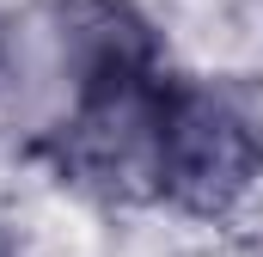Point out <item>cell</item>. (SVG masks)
<instances>
[{
	"mask_svg": "<svg viewBox=\"0 0 263 257\" xmlns=\"http://www.w3.org/2000/svg\"><path fill=\"white\" fill-rule=\"evenodd\" d=\"M263 172V128L196 80H165L153 123V196L184 214H227Z\"/></svg>",
	"mask_w": 263,
	"mask_h": 257,
	"instance_id": "obj_1",
	"label": "cell"
}]
</instances>
